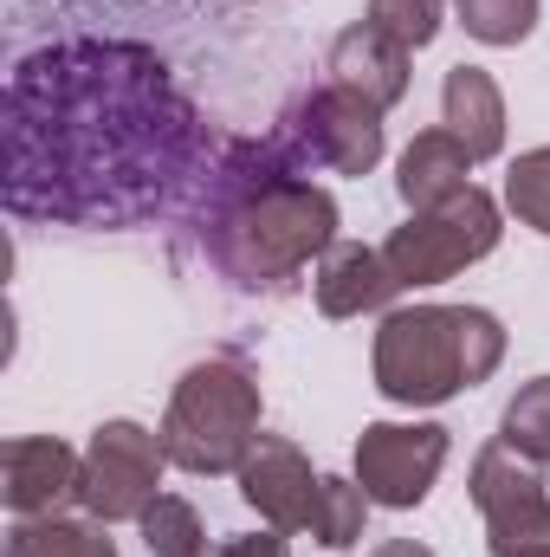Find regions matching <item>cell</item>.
<instances>
[{"label": "cell", "instance_id": "7402d4cb", "mask_svg": "<svg viewBox=\"0 0 550 557\" xmlns=\"http://www.w3.org/2000/svg\"><path fill=\"white\" fill-rule=\"evenodd\" d=\"M505 208L550 240V143L545 149H525V156L512 162V175H505Z\"/></svg>", "mask_w": 550, "mask_h": 557}, {"label": "cell", "instance_id": "52a82bcc", "mask_svg": "<svg viewBox=\"0 0 550 557\" xmlns=\"http://www.w3.org/2000/svg\"><path fill=\"white\" fill-rule=\"evenodd\" d=\"M162 434L142 428V421H104L91 428L85 441V486H78V506L104 525H124V519H142L149 499L162 493Z\"/></svg>", "mask_w": 550, "mask_h": 557}, {"label": "cell", "instance_id": "4fadbf2b", "mask_svg": "<svg viewBox=\"0 0 550 557\" xmlns=\"http://www.w3.org/2000/svg\"><path fill=\"white\" fill-rule=\"evenodd\" d=\"M402 292V278L389 267L383 247H363V240H337L317 273H311V298L324 318H363V311H383L389 298Z\"/></svg>", "mask_w": 550, "mask_h": 557}, {"label": "cell", "instance_id": "e0dca14e", "mask_svg": "<svg viewBox=\"0 0 550 557\" xmlns=\"http://www.w3.org/2000/svg\"><path fill=\"white\" fill-rule=\"evenodd\" d=\"M137 525H142V552H149V557H208V552H214V545H208L201 512H195L182 493H155Z\"/></svg>", "mask_w": 550, "mask_h": 557}, {"label": "cell", "instance_id": "6da1fadb", "mask_svg": "<svg viewBox=\"0 0 550 557\" xmlns=\"http://www.w3.org/2000/svg\"><path fill=\"white\" fill-rule=\"evenodd\" d=\"M201 169L195 104L142 46H46L7 85V208L78 227L162 214Z\"/></svg>", "mask_w": 550, "mask_h": 557}, {"label": "cell", "instance_id": "cb8c5ba5", "mask_svg": "<svg viewBox=\"0 0 550 557\" xmlns=\"http://www.w3.org/2000/svg\"><path fill=\"white\" fill-rule=\"evenodd\" d=\"M370 557H434V552H427L421 539H389V545H376Z\"/></svg>", "mask_w": 550, "mask_h": 557}, {"label": "cell", "instance_id": "ba28073f", "mask_svg": "<svg viewBox=\"0 0 550 557\" xmlns=\"http://www.w3.org/2000/svg\"><path fill=\"white\" fill-rule=\"evenodd\" d=\"M447 447H453V434L440 421H370L357 434V486L370 493V506L414 512L434 493Z\"/></svg>", "mask_w": 550, "mask_h": 557}, {"label": "cell", "instance_id": "ffe728a7", "mask_svg": "<svg viewBox=\"0 0 550 557\" xmlns=\"http://www.w3.org/2000/svg\"><path fill=\"white\" fill-rule=\"evenodd\" d=\"M453 13L479 46H518V39L538 33L545 0H453Z\"/></svg>", "mask_w": 550, "mask_h": 557}, {"label": "cell", "instance_id": "7a4b0ae2", "mask_svg": "<svg viewBox=\"0 0 550 557\" xmlns=\"http://www.w3.org/2000/svg\"><path fill=\"white\" fill-rule=\"evenodd\" d=\"M201 195V247L240 292H285L337 247V201L317 188L278 137L221 143Z\"/></svg>", "mask_w": 550, "mask_h": 557}, {"label": "cell", "instance_id": "ac0fdd59", "mask_svg": "<svg viewBox=\"0 0 550 557\" xmlns=\"http://www.w3.org/2000/svg\"><path fill=\"white\" fill-rule=\"evenodd\" d=\"M499 441H505L512 454H525V460L550 467V376H532V383L505 403V416H499Z\"/></svg>", "mask_w": 550, "mask_h": 557}, {"label": "cell", "instance_id": "3957f363", "mask_svg": "<svg viewBox=\"0 0 550 557\" xmlns=\"http://www.w3.org/2000/svg\"><path fill=\"white\" fill-rule=\"evenodd\" d=\"M505 363V324L486 305H402L376 324V389L396 409H440Z\"/></svg>", "mask_w": 550, "mask_h": 557}, {"label": "cell", "instance_id": "9a60e30c", "mask_svg": "<svg viewBox=\"0 0 550 557\" xmlns=\"http://www.w3.org/2000/svg\"><path fill=\"white\" fill-rule=\"evenodd\" d=\"M466 175H473V149L440 124V131H421V137L402 149V162H396V195L409 201V214H414V208H434V201L473 188Z\"/></svg>", "mask_w": 550, "mask_h": 557}, {"label": "cell", "instance_id": "5bb4252c", "mask_svg": "<svg viewBox=\"0 0 550 557\" xmlns=\"http://www.w3.org/2000/svg\"><path fill=\"white\" fill-rule=\"evenodd\" d=\"M440 124L473 149V162H492L505 149V91L486 65H453L440 78Z\"/></svg>", "mask_w": 550, "mask_h": 557}, {"label": "cell", "instance_id": "d4e9b609", "mask_svg": "<svg viewBox=\"0 0 550 557\" xmlns=\"http://www.w3.org/2000/svg\"><path fill=\"white\" fill-rule=\"evenodd\" d=\"M505 557H550V539L545 545H525V552H505Z\"/></svg>", "mask_w": 550, "mask_h": 557}, {"label": "cell", "instance_id": "44dd1931", "mask_svg": "<svg viewBox=\"0 0 550 557\" xmlns=\"http://www.w3.org/2000/svg\"><path fill=\"white\" fill-rule=\"evenodd\" d=\"M363 20L383 26L389 39H402L409 52H421V46L440 39V26H447V0H370Z\"/></svg>", "mask_w": 550, "mask_h": 557}, {"label": "cell", "instance_id": "5b68a950", "mask_svg": "<svg viewBox=\"0 0 550 557\" xmlns=\"http://www.w3.org/2000/svg\"><path fill=\"white\" fill-rule=\"evenodd\" d=\"M505 234V214L486 188H460L434 208H414L409 221L383 240L389 267L402 278V292H421V285H447L466 267H479Z\"/></svg>", "mask_w": 550, "mask_h": 557}, {"label": "cell", "instance_id": "d6986e66", "mask_svg": "<svg viewBox=\"0 0 550 557\" xmlns=\"http://www.w3.org/2000/svg\"><path fill=\"white\" fill-rule=\"evenodd\" d=\"M363 525H370V493L357 480H324L317 486V512H311V539L343 552V545L363 539Z\"/></svg>", "mask_w": 550, "mask_h": 557}, {"label": "cell", "instance_id": "603a6c76", "mask_svg": "<svg viewBox=\"0 0 550 557\" xmlns=\"http://www.w3.org/2000/svg\"><path fill=\"white\" fill-rule=\"evenodd\" d=\"M208 557H291V552H285V532H273V525H266V532H240V539H221V545H214Z\"/></svg>", "mask_w": 550, "mask_h": 557}, {"label": "cell", "instance_id": "2e32d148", "mask_svg": "<svg viewBox=\"0 0 550 557\" xmlns=\"http://www.w3.org/2000/svg\"><path fill=\"white\" fill-rule=\"evenodd\" d=\"M7 557H117V539L104 532V519H13Z\"/></svg>", "mask_w": 550, "mask_h": 557}, {"label": "cell", "instance_id": "30bf717a", "mask_svg": "<svg viewBox=\"0 0 550 557\" xmlns=\"http://www.w3.org/2000/svg\"><path fill=\"white\" fill-rule=\"evenodd\" d=\"M85 454H72L59 434H13L0 447V499L13 519H52L78 506Z\"/></svg>", "mask_w": 550, "mask_h": 557}, {"label": "cell", "instance_id": "9c48e42d", "mask_svg": "<svg viewBox=\"0 0 550 557\" xmlns=\"http://www.w3.org/2000/svg\"><path fill=\"white\" fill-rule=\"evenodd\" d=\"M466 486H473V506L486 519L492 557L525 552V545H545L550 539V486H545V467L538 460H525L505 441H492V447H479Z\"/></svg>", "mask_w": 550, "mask_h": 557}, {"label": "cell", "instance_id": "8fae6325", "mask_svg": "<svg viewBox=\"0 0 550 557\" xmlns=\"http://www.w3.org/2000/svg\"><path fill=\"white\" fill-rule=\"evenodd\" d=\"M317 486H324V473H311V460H304L298 441H285V434H260L253 454L240 460V499H247L273 532H311Z\"/></svg>", "mask_w": 550, "mask_h": 557}, {"label": "cell", "instance_id": "7c38bea8", "mask_svg": "<svg viewBox=\"0 0 550 557\" xmlns=\"http://www.w3.org/2000/svg\"><path fill=\"white\" fill-rule=\"evenodd\" d=\"M324 72H330V85H337V91L363 98L370 111H396V104L409 98L414 52L402 46V39H389L383 26L357 20V26H343V33L330 39V52H324Z\"/></svg>", "mask_w": 550, "mask_h": 557}, {"label": "cell", "instance_id": "8992f818", "mask_svg": "<svg viewBox=\"0 0 550 557\" xmlns=\"http://www.w3.org/2000/svg\"><path fill=\"white\" fill-rule=\"evenodd\" d=\"M273 137L291 149L298 169H330V175H370L383 162V149H389L383 111H370L363 98H350L337 85L291 98Z\"/></svg>", "mask_w": 550, "mask_h": 557}, {"label": "cell", "instance_id": "277c9868", "mask_svg": "<svg viewBox=\"0 0 550 557\" xmlns=\"http://www.w3.org/2000/svg\"><path fill=\"white\" fill-rule=\"evenodd\" d=\"M260 416H266L260 376L240 357H208L182 370L155 434H162L168 467L214 480V473H240V460L260 441Z\"/></svg>", "mask_w": 550, "mask_h": 557}]
</instances>
